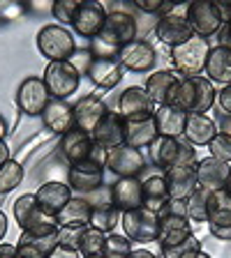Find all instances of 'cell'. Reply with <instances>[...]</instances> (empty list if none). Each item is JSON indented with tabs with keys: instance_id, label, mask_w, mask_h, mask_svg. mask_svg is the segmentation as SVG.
I'll list each match as a JSON object with an SVG mask.
<instances>
[{
	"instance_id": "cell-46",
	"label": "cell",
	"mask_w": 231,
	"mask_h": 258,
	"mask_svg": "<svg viewBox=\"0 0 231 258\" xmlns=\"http://www.w3.org/2000/svg\"><path fill=\"white\" fill-rule=\"evenodd\" d=\"M215 104L226 113V115H231V83L229 86H222V90L217 92V102Z\"/></svg>"
},
{
	"instance_id": "cell-48",
	"label": "cell",
	"mask_w": 231,
	"mask_h": 258,
	"mask_svg": "<svg viewBox=\"0 0 231 258\" xmlns=\"http://www.w3.org/2000/svg\"><path fill=\"white\" fill-rule=\"evenodd\" d=\"M0 258H21L16 251V244H0Z\"/></svg>"
},
{
	"instance_id": "cell-43",
	"label": "cell",
	"mask_w": 231,
	"mask_h": 258,
	"mask_svg": "<svg viewBox=\"0 0 231 258\" xmlns=\"http://www.w3.org/2000/svg\"><path fill=\"white\" fill-rule=\"evenodd\" d=\"M208 150H210V157H215V159L231 164V136L217 132V134L210 139Z\"/></svg>"
},
{
	"instance_id": "cell-53",
	"label": "cell",
	"mask_w": 231,
	"mask_h": 258,
	"mask_svg": "<svg viewBox=\"0 0 231 258\" xmlns=\"http://www.w3.org/2000/svg\"><path fill=\"white\" fill-rule=\"evenodd\" d=\"M7 159H10V148H7L5 141H0V166H3Z\"/></svg>"
},
{
	"instance_id": "cell-10",
	"label": "cell",
	"mask_w": 231,
	"mask_h": 258,
	"mask_svg": "<svg viewBox=\"0 0 231 258\" xmlns=\"http://www.w3.org/2000/svg\"><path fill=\"white\" fill-rule=\"evenodd\" d=\"M136 32H139V26H136L134 16L123 10H116V12H107V21H104L102 32L97 37L116 48H123L125 44L134 42Z\"/></svg>"
},
{
	"instance_id": "cell-15",
	"label": "cell",
	"mask_w": 231,
	"mask_h": 258,
	"mask_svg": "<svg viewBox=\"0 0 231 258\" xmlns=\"http://www.w3.org/2000/svg\"><path fill=\"white\" fill-rule=\"evenodd\" d=\"M58 247V228L54 231H21L16 240V251L21 258H49Z\"/></svg>"
},
{
	"instance_id": "cell-1",
	"label": "cell",
	"mask_w": 231,
	"mask_h": 258,
	"mask_svg": "<svg viewBox=\"0 0 231 258\" xmlns=\"http://www.w3.org/2000/svg\"><path fill=\"white\" fill-rule=\"evenodd\" d=\"M37 48L49 62H65L76 53V39L60 23H49L37 32Z\"/></svg>"
},
{
	"instance_id": "cell-4",
	"label": "cell",
	"mask_w": 231,
	"mask_h": 258,
	"mask_svg": "<svg viewBox=\"0 0 231 258\" xmlns=\"http://www.w3.org/2000/svg\"><path fill=\"white\" fill-rule=\"evenodd\" d=\"M44 83H47L51 99H65L72 97L81 86V72L74 67L72 60L65 62H49V67L44 70Z\"/></svg>"
},
{
	"instance_id": "cell-49",
	"label": "cell",
	"mask_w": 231,
	"mask_h": 258,
	"mask_svg": "<svg viewBox=\"0 0 231 258\" xmlns=\"http://www.w3.org/2000/svg\"><path fill=\"white\" fill-rule=\"evenodd\" d=\"M215 7L222 16V23L231 21V3H215Z\"/></svg>"
},
{
	"instance_id": "cell-38",
	"label": "cell",
	"mask_w": 231,
	"mask_h": 258,
	"mask_svg": "<svg viewBox=\"0 0 231 258\" xmlns=\"http://www.w3.org/2000/svg\"><path fill=\"white\" fill-rule=\"evenodd\" d=\"M197 83V111L194 113H206L215 106L217 102V90L206 76H194Z\"/></svg>"
},
{
	"instance_id": "cell-37",
	"label": "cell",
	"mask_w": 231,
	"mask_h": 258,
	"mask_svg": "<svg viewBox=\"0 0 231 258\" xmlns=\"http://www.w3.org/2000/svg\"><path fill=\"white\" fill-rule=\"evenodd\" d=\"M104 242H107V235L100 233L97 228H90L86 226L83 233H81V240H79V253L81 256H102L104 253Z\"/></svg>"
},
{
	"instance_id": "cell-16",
	"label": "cell",
	"mask_w": 231,
	"mask_h": 258,
	"mask_svg": "<svg viewBox=\"0 0 231 258\" xmlns=\"http://www.w3.org/2000/svg\"><path fill=\"white\" fill-rule=\"evenodd\" d=\"M104 180V166H100L97 161H79V164H70L67 171V184L72 187V191L76 194H90L102 187Z\"/></svg>"
},
{
	"instance_id": "cell-2",
	"label": "cell",
	"mask_w": 231,
	"mask_h": 258,
	"mask_svg": "<svg viewBox=\"0 0 231 258\" xmlns=\"http://www.w3.org/2000/svg\"><path fill=\"white\" fill-rule=\"evenodd\" d=\"M60 152H63V157L70 161V164H79V161L90 159L107 168L109 150H104L102 145H97L88 132H81V129H76V127L60 136Z\"/></svg>"
},
{
	"instance_id": "cell-54",
	"label": "cell",
	"mask_w": 231,
	"mask_h": 258,
	"mask_svg": "<svg viewBox=\"0 0 231 258\" xmlns=\"http://www.w3.org/2000/svg\"><path fill=\"white\" fill-rule=\"evenodd\" d=\"M7 235V217L5 212H0V240Z\"/></svg>"
},
{
	"instance_id": "cell-18",
	"label": "cell",
	"mask_w": 231,
	"mask_h": 258,
	"mask_svg": "<svg viewBox=\"0 0 231 258\" xmlns=\"http://www.w3.org/2000/svg\"><path fill=\"white\" fill-rule=\"evenodd\" d=\"M107 21V10H104L102 3H81L79 10L74 14V21H72V28L76 30L79 37L86 39H95L100 32H102V26Z\"/></svg>"
},
{
	"instance_id": "cell-21",
	"label": "cell",
	"mask_w": 231,
	"mask_h": 258,
	"mask_svg": "<svg viewBox=\"0 0 231 258\" xmlns=\"http://www.w3.org/2000/svg\"><path fill=\"white\" fill-rule=\"evenodd\" d=\"M107 113H109L107 104H104L97 95L81 97L79 102L74 104V122H76V129L93 134V132H95V127L102 122V118L107 115Z\"/></svg>"
},
{
	"instance_id": "cell-32",
	"label": "cell",
	"mask_w": 231,
	"mask_h": 258,
	"mask_svg": "<svg viewBox=\"0 0 231 258\" xmlns=\"http://www.w3.org/2000/svg\"><path fill=\"white\" fill-rule=\"evenodd\" d=\"M157 139L155 120H141V122H127L125 120V145L141 150V148H151L153 141Z\"/></svg>"
},
{
	"instance_id": "cell-31",
	"label": "cell",
	"mask_w": 231,
	"mask_h": 258,
	"mask_svg": "<svg viewBox=\"0 0 231 258\" xmlns=\"http://www.w3.org/2000/svg\"><path fill=\"white\" fill-rule=\"evenodd\" d=\"M215 134H217L215 122L206 113H188V122H185L183 136L188 139L190 145H208Z\"/></svg>"
},
{
	"instance_id": "cell-34",
	"label": "cell",
	"mask_w": 231,
	"mask_h": 258,
	"mask_svg": "<svg viewBox=\"0 0 231 258\" xmlns=\"http://www.w3.org/2000/svg\"><path fill=\"white\" fill-rule=\"evenodd\" d=\"M144 182V208L160 212L169 201V191H167V182H164V173L162 175H151L141 180Z\"/></svg>"
},
{
	"instance_id": "cell-14",
	"label": "cell",
	"mask_w": 231,
	"mask_h": 258,
	"mask_svg": "<svg viewBox=\"0 0 231 258\" xmlns=\"http://www.w3.org/2000/svg\"><path fill=\"white\" fill-rule=\"evenodd\" d=\"M144 168L146 157L141 150H134L129 145H118L107 155V171H111L116 177H139Z\"/></svg>"
},
{
	"instance_id": "cell-27",
	"label": "cell",
	"mask_w": 231,
	"mask_h": 258,
	"mask_svg": "<svg viewBox=\"0 0 231 258\" xmlns=\"http://www.w3.org/2000/svg\"><path fill=\"white\" fill-rule=\"evenodd\" d=\"M35 196H37L39 208H42L49 217H56L60 210L67 205V201H70L74 194H72L70 184H65V182H44L42 187L35 191Z\"/></svg>"
},
{
	"instance_id": "cell-36",
	"label": "cell",
	"mask_w": 231,
	"mask_h": 258,
	"mask_svg": "<svg viewBox=\"0 0 231 258\" xmlns=\"http://www.w3.org/2000/svg\"><path fill=\"white\" fill-rule=\"evenodd\" d=\"M210 199H213V191L206 187H197L192 194H190V199L185 201L188 205V217L192 221H208V215H210Z\"/></svg>"
},
{
	"instance_id": "cell-5",
	"label": "cell",
	"mask_w": 231,
	"mask_h": 258,
	"mask_svg": "<svg viewBox=\"0 0 231 258\" xmlns=\"http://www.w3.org/2000/svg\"><path fill=\"white\" fill-rule=\"evenodd\" d=\"M208 51H210L208 42L201 37H192L190 42L171 48L173 72H178L180 76H199L206 67Z\"/></svg>"
},
{
	"instance_id": "cell-13",
	"label": "cell",
	"mask_w": 231,
	"mask_h": 258,
	"mask_svg": "<svg viewBox=\"0 0 231 258\" xmlns=\"http://www.w3.org/2000/svg\"><path fill=\"white\" fill-rule=\"evenodd\" d=\"M118 62L123 64V70L136 72V74H144V72H151L157 62V51L148 39H139L125 44L118 53Z\"/></svg>"
},
{
	"instance_id": "cell-17",
	"label": "cell",
	"mask_w": 231,
	"mask_h": 258,
	"mask_svg": "<svg viewBox=\"0 0 231 258\" xmlns=\"http://www.w3.org/2000/svg\"><path fill=\"white\" fill-rule=\"evenodd\" d=\"M109 201L120 212L144 208V182H141L139 177H118L109 187Z\"/></svg>"
},
{
	"instance_id": "cell-52",
	"label": "cell",
	"mask_w": 231,
	"mask_h": 258,
	"mask_svg": "<svg viewBox=\"0 0 231 258\" xmlns=\"http://www.w3.org/2000/svg\"><path fill=\"white\" fill-rule=\"evenodd\" d=\"M220 132H222V134H226V136H231V115H224V118H222Z\"/></svg>"
},
{
	"instance_id": "cell-28",
	"label": "cell",
	"mask_w": 231,
	"mask_h": 258,
	"mask_svg": "<svg viewBox=\"0 0 231 258\" xmlns=\"http://www.w3.org/2000/svg\"><path fill=\"white\" fill-rule=\"evenodd\" d=\"M123 74H125V70H123V64H120L118 60L93 58L90 64H88V70H86V76H90L93 86L104 88V90L118 86L120 79H123Z\"/></svg>"
},
{
	"instance_id": "cell-19",
	"label": "cell",
	"mask_w": 231,
	"mask_h": 258,
	"mask_svg": "<svg viewBox=\"0 0 231 258\" xmlns=\"http://www.w3.org/2000/svg\"><path fill=\"white\" fill-rule=\"evenodd\" d=\"M208 228H210V235L217 237V240H231V199L224 189L213 191Z\"/></svg>"
},
{
	"instance_id": "cell-11",
	"label": "cell",
	"mask_w": 231,
	"mask_h": 258,
	"mask_svg": "<svg viewBox=\"0 0 231 258\" xmlns=\"http://www.w3.org/2000/svg\"><path fill=\"white\" fill-rule=\"evenodd\" d=\"M155 37L160 39L164 46L169 48H176L180 44L190 42L194 37L192 28H190L188 19L185 14H178V12H167V14H162L155 23Z\"/></svg>"
},
{
	"instance_id": "cell-23",
	"label": "cell",
	"mask_w": 231,
	"mask_h": 258,
	"mask_svg": "<svg viewBox=\"0 0 231 258\" xmlns=\"http://www.w3.org/2000/svg\"><path fill=\"white\" fill-rule=\"evenodd\" d=\"M42 122L49 132H54V134H67L72 129L76 127L74 122V106L65 102V99H51L49 106L44 108L42 113Z\"/></svg>"
},
{
	"instance_id": "cell-7",
	"label": "cell",
	"mask_w": 231,
	"mask_h": 258,
	"mask_svg": "<svg viewBox=\"0 0 231 258\" xmlns=\"http://www.w3.org/2000/svg\"><path fill=\"white\" fill-rule=\"evenodd\" d=\"M14 219L21 231H54L56 217H49L37 203L35 194H23L14 201Z\"/></svg>"
},
{
	"instance_id": "cell-44",
	"label": "cell",
	"mask_w": 231,
	"mask_h": 258,
	"mask_svg": "<svg viewBox=\"0 0 231 258\" xmlns=\"http://www.w3.org/2000/svg\"><path fill=\"white\" fill-rule=\"evenodd\" d=\"M81 233L83 228H76V226H63L58 228V244H65V247H79V240H81Z\"/></svg>"
},
{
	"instance_id": "cell-50",
	"label": "cell",
	"mask_w": 231,
	"mask_h": 258,
	"mask_svg": "<svg viewBox=\"0 0 231 258\" xmlns=\"http://www.w3.org/2000/svg\"><path fill=\"white\" fill-rule=\"evenodd\" d=\"M220 39H222L220 44H224V46H229V48H231V21H226L224 26H222V30H220Z\"/></svg>"
},
{
	"instance_id": "cell-40",
	"label": "cell",
	"mask_w": 231,
	"mask_h": 258,
	"mask_svg": "<svg viewBox=\"0 0 231 258\" xmlns=\"http://www.w3.org/2000/svg\"><path fill=\"white\" fill-rule=\"evenodd\" d=\"M129 251H132V240L129 237L109 233L107 242H104V258H127Z\"/></svg>"
},
{
	"instance_id": "cell-8",
	"label": "cell",
	"mask_w": 231,
	"mask_h": 258,
	"mask_svg": "<svg viewBox=\"0 0 231 258\" xmlns=\"http://www.w3.org/2000/svg\"><path fill=\"white\" fill-rule=\"evenodd\" d=\"M185 19H188L190 28H192L194 37H201V39H208L213 35H217L222 30V26H224L215 3H208V0L190 3L188 10H185Z\"/></svg>"
},
{
	"instance_id": "cell-22",
	"label": "cell",
	"mask_w": 231,
	"mask_h": 258,
	"mask_svg": "<svg viewBox=\"0 0 231 258\" xmlns=\"http://www.w3.org/2000/svg\"><path fill=\"white\" fill-rule=\"evenodd\" d=\"M90 136L97 145H102L104 150H113L118 145H125V120L120 118V113L109 111Z\"/></svg>"
},
{
	"instance_id": "cell-35",
	"label": "cell",
	"mask_w": 231,
	"mask_h": 258,
	"mask_svg": "<svg viewBox=\"0 0 231 258\" xmlns=\"http://www.w3.org/2000/svg\"><path fill=\"white\" fill-rule=\"evenodd\" d=\"M120 217H123V212H120L111 201H107V203H102V205H93L90 224L88 226L97 228V231L104 233V235H109V233H113L116 226L120 224Z\"/></svg>"
},
{
	"instance_id": "cell-55",
	"label": "cell",
	"mask_w": 231,
	"mask_h": 258,
	"mask_svg": "<svg viewBox=\"0 0 231 258\" xmlns=\"http://www.w3.org/2000/svg\"><path fill=\"white\" fill-rule=\"evenodd\" d=\"M5 134H7V124H5V120L0 118V141H5Z\"/></svg>"
},
{
	"instance_id": "cell-42",
	"label": "cell",
	"mask_w": 231,
	"mask_h": 258,
	"mask_svg": "<svg viewBox=\"0 0 231 258\" xmlns=\"http://www.w3.org/2000/svg\"><path fill=\"white\" fill-rule=\"evenodd\" d=\"M79 0H56L54 5H51V14H54L56 21H60V26H67L74 21V14L79 10Z\"/></svg>"
},
{
	"instance_id": "cell-47",
	"label": "cell",
	"mask_w": 231,
	"mask_h": 258,
	"mask_svg": "<svg viewBox=\"0 0 231 258\" xmlns=\"http://www.w3.org/2000/svg\"><path fill=\"white\" fill-rule=\"evenodd\" d=\"M49 258H81L79 249L74 247H65V244H58L54 251L49 253Z\"/></svg>"
},
{
	"instance_id": "cell-33",
	"label": "cell",
	"mask_w": 231,
	"mask_h": 258,
	"mask_svg": "<svg viewBox=\"0 0 231 258\" xmlns=\"http://www.w3.org/2000/svg\"><path fill=\"white\" fill-rule=\"evenodd\" d=\"M169 106H176L185 113L197 111V83H194V76H180L178 79V83L171 90V97H169Z\"/></svg>"
},
{
	"instance_id": "cell-57",
	"label": "cell",
	"mask_w": 231,
	"mask_h": 258,
	"mask_svg": "<svg viewBox=\"0 0 231 258\" xmlns=\"http://www.w3.org/2000/svg\"><path fill=\"white\" fill-rule=\"evenodd\" d=\"M224 191L229 194V199H231V175H229V180H226V187H224Z\"/></svg>"
},
{
	"instance_id": "cell-29",
	"label": "cell",
	"mask_w": 231,
	"mask_h": 258,
	"mask_svg": "<svg viewBox=\"0 0 231 258\" xmlns=\"http://www.w3.org/2000/svg\"><path fill=\"white\" fill-rule=\"evenodd\" d=\"M90 212H93V203L86 196H72L67 201V205L56 215V224H58V228H63V226L86 228L90 224Z\"/></svg>"
},
{
	"instance_id": "cell-45",
	"label": "cell",
	"mask_w": 231,
	"mask_h": 258,
	"mask_svg": "<svg viewBox=\"0 0 231 258\" xmlns=\"http://www.w3.org/2000/svg\"><path fill=\"white\" fill-rule=\"evenodd\" d=\"M134 5H136V10L146 12V14H157V12L167 10V3H162V0H136Z\"/></svg>"
},
{
	"instance_id": "cell-26",
	"label": "cell",
	"mask_w": 231,
	"mask_h": 258,
	"mask_svg": "<svg viewBox=\"0 0 231 258\" xmlns=\"http://www.w3.org/2000/svg\"><path fill=\"white\" fill-rule=\"evenodd\" d=\"M155 129H157V136H167V139H180L185 132V122H188V113L180 111L176 106H157L155 108Z\"/></svg>"
},
{
	"instance_id": "cell-51",
	"label": "cell",
	"mask_w": 231,
	"mask_h": 258,
	"mask_svg": "<svg viewBox=\"0 0 231 258\" xmlns=\"http://www.w3.org/2000/svg\"><path fill=\"white\" fill-rule=\"evenodd\" d=\"M127 258H157V256L153 251H148V249H132Z\"/></svg>"
},
{
	"instance_id": "cell-58",
	"label": "cell",
	"mask_w": 231,
	"mask_h": 258,
	"mask_svg": "<svg viewBox=\"0 0 231 258\" xmlns=\"http://www.w3.org/2000/svg\"><path fill=\"white\" fill-rule=\"evenodd\" d=\"M81 258H104V256H81Z\"/></svg>"
},
{
	"instance_id": "cell-9",
	"label": "cell",
	"mask_w": 231,
	"mask_h": 258,
	"mask_svg": "<svg viewBox=\"0 0 231 258\" xmlns=\"http://www.w3.org/2000/svg\"><path fill=\"white\" fill-rule=\"evenodd\" d=\"M49 102H51V92L42 76H26L21 81V86L16 90V106L21 108V113L37 118L49 106Z\"/></svg>"
},
{
	"instance_id": "cell-20",
	"label": "cell",
	"mask_w": 231,
	"mask_h": 258,
	"mask_svg": "<svg viewBox=\"0 0 231 258\" xmlns=\"http://www.w3.org/2000/svg\"><path fill=\"white\" fill-rule=\"evenodd\" d=\"M194 173H197V184L199 187H206L210 191H220V189L226 187L231 166L226 161L215 159V157H206V159L194 164Z\"/></svg>"
},
{
	"instance_id": "cell-25",
	"label": "cell",
	"mask_w": 231,
	"mask_h": 258,
	"mask_svg": "<svg viewBox=\"0 0 231 258\" xmlns=\"http://www.w3.org/2000/svg\"><path fill=\"white\" fill-rule=\"evenodd\" d=\"M204 72H206V79H208L210 83L229 86L231 83V48L224 46V44L210 46Z\"/></svg>"
},
{
	"instance_id": "cell-56",
	"label": "cell",
	"mask_w": 231,
	"mask_h": 258,
	"mask_svg": "<svg viewBox=\"0 0 231 258\" xmlns=\"http://www.w3.org/2000/svg\"><path fill=\"white\" fill-rule=\"evenodd\" d=\"M192 258H213V256H210V253H206V251H199V253H194Z\"/></svg>"
},
{
	"instance_id": "cell-12",
	"label": "cell",
	"mask_w": 231,
	"mask_h": 258,
	"mask_svg": "<svg viewBox=\"0 0 231 258\" xmlns=\"http://www.w3.org/2000/svg\"><path fill=\"white\" fill-rule=\"evenodd\" d=\"M155 102H153L148 92L144 88H127V90L120 95L118 102V113L120 118L127 120V122H141V120H151L155 115Z\"/></svg>"
},
{
	"instance_id": "cell-3",
	"label": "cell",
	"mask_w": 231,
	"mask_h": 258,
	"mask_svg": "<svg viewBox=\"0 0 231 258\" xmlns=\"http://www.w3.org/2000/svg\"><path fill=\"white\" fill-rule=\"evenodd\" d=\"M153 164L164 171L173 166H194L197 164V150L194 145L180 139H167V136H157L151 145Z\"/></svg>"
},
{
	"instance_id": "cell-6",
	"label": "cell",
	"mask_w": 231,
	"mask_h": 258,
	"mask_svg": "<svg viewBox=\"0 0 231 258\" xmlns=\"http://www.w3.org/2000/svg\"><path fill=\"white\" fill-rule=\"evenodd\" d=\"M125 237L132 242H157L160 237V215L148 208H136L120 217Z\"/></svg>"
},
{
	"instance_id": "cell-24",
	"label": "cell",
	"mask_w": 231,
	"mask_h": 258,
	"mask_svg": "<svg viewBox=\"0 0 231 258\" xmlns=\"http://www.w3.org/2000/svg\"><path fill=\"white\" fill-rule=\"evenodd\" d=\"M164 182H167L169 199L173 201H188L190 194L199 187L197 184V173L194 166H173L164 171Z\"/></svg>"
},
{
	"instance_id": "cell-41",
	"label": "cell",
	"mask_w": 231,
	"mask_h": 258,
	"mask_svg": "<svg viewBox=\"0 0 231 258\" xmlns=\"http://www.w3.org/2000/svg\"><path fill=\"white\" fill-rule=\"evenodd\" d=\"M199 251H201V242L194 235H190L188 240L178 242V244H171V247H162L164 258H192L194 253Z\"/></svg>"
},
{
	"instance_id": "cell-39",
	"label": "cell",
	"mask_w": 231,
	"mask_h": 258,
	"mask_svg": "<svg viewBox=\"0 0 231 258\" xmlns=\"http://www.w3.org/2000/svg\"><path fill=\"white\" fill-rule=\"evenodd\" d=\"M23 180V166L14 159H7L0 166V194H10L12 189H16Z\"/></svg>"
},
{
	"instance_id": "cell-30",
	"label": "cell",
	"mask_w": 231,
	"mask_h": 258,
	"mask_svg": "<svg viewBox=\"0 0 231 258\" xmlns=\"http://www.w3.org/2000/svg\"><path fill=\"white\" fill-rule=\"evenodd\" d=\"M178 79H180V74L173 70H157L148 76L144 90L155 102V106H164V104H169V97H171V90L178 83Z\"/></svg>"
}]
</instances>
